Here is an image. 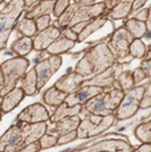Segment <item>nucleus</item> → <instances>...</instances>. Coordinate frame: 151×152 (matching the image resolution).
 Here are the masks:
<instances>
[{"instance_id":"39448f33","label":"nucleus","mask_w":151,"mask_h":152,"mask_svg":"<svg viewBox=\"0 0 151 152\" xmlns=\"http://www.w3.org/2000/svg\"><path fill=\"white\" fill-rule=\"evenodd\" d=\"M114 114L108 116H97L93 114H88L83 119L78 127L76 128V139L85 140L95 137L106 132L115 124Z\"/></svg>"},{"instance_id":"aec40b11","label":"nucleus","mask_w":151,"mask_h":152,"mask_svg":"<svg viewBox=\"0 0 151 152\" xmlns=\"http://www.w3.org/2000/svg\"><path fill=\"white\" fill-rule=\"evenodd\" d=\"M75 43L74 41H72V40H69V39L65 38L63 34H60L58 38L51 43L45 51L50 55V56H60L62 53H65V52H67L68 50L70 49H73L74 47H75Z\"/></svg>"},{"instance_id":"6e6552de","label":"nucleus","mask_w":151,"mask_h":152,"mask_svg":"<svg viewBox=\"0 0 151 152\" xmlns=\"http://www.w3.org/2000/svg\"><path fill=\"white\" fill-rule=\"evenodd\" d=\"M132 144L126 136L109 137L95 142L89 146H81L68 152H131Z\"/></svg>"},{"instance_id":"4468645a","label":"nucleus","mask_w":151,"mask_h":152,"mask_svg":"<svg viewBox=\"0 0 151 152\" xmlns=\"http://www.w3.org/2000/svg\"><path fill=\"white\" fill-rule=\"evenodd\" d=\"M105 89L102 88H98V86H93V85H82L81 88L67 94L65 102L67 103V106L73 107V106H83L85 102L90 100L91 98H93L95 95L101 93Z\"/></svg>"},{"instance_id":"58836bf2","label":"nucleus","mask_w":151,"mask_h":152,"mask_svg":"<svg viewBox=\"0 0 151 152\" xmlns=\"http://www.w3.org/2000/svg\"><path fill=\"white\" fill-rule=\"evenodd\" d=\"M132 76H133V81H134V84L135 85H139L140 83H142L144 80H147L148 77L145 75V73L143 72V69L141 67H136L135 69L132 72Z\"/></svg>"},{"instance_id":"f3484780","label":"nucleus","mask_w":151,"mask_h":152,"mask_svg":"<svg viewBox=\"0 0 151 152\" xmlns=\"http://www.w3.org/2000/svg\"><path fill=\"white\" fill-rule=\"evenodd\" d=\"M81 117L80 115H75V116H70V117H65L60 121L54 123V126L50 129H47V133L52 134L55 136H60L66 133H69L72 131H76V128L78 127L80 123H81Z\"/></svg>"},{"instance_id":"c85d7f7f","label":"nucleus","mask_w":151,"mask_h":152,"mask_svg":"<svg viewBox=\"0 0 151 152\" xmlns=\"http://www.w3.org/2000/svg\"><path fill=\"white\" fill-rule=\"evenodd\" d=\"M81 5H78V4H70L68 7H67V9L59 17H58V20H56V23L55 24H52V25H55L56 27L58 28H60V30H63L65 27H67L69 24V22L72 20L73 18V16L75 15L76 10L80 8Z\"/></svg>"},{"instance_id":"0eeeda50","label":"nucleus","mask_w":151,"mask_h":152,"mask_svg":"<svg viewBox=\"0 0 151 152\" xmlns=\"http://www.w3.org/2000/svg\"><path fill=\"white\" fill-rule=\"evenodd\" d=\"M144 92V85H136L132 90L124 93L117 109L114 111L115 119L117 121L132 118L138 113L139 104Z\"/></svg>"},{"instance_id":"f8f14e48","label":"nucleus","mask_w":151,"mask_h":152,"mask_svg":"<svg viewBox=\"0 0 151 152\" xmlns=\"http://www.w3.org/2000/svg\"><path fill=\"white\" fill-rule=\"evenodd\" d=\"M50 121V113L42 103H33L23 109L16 117V123L25 124H38Z\"/></svg>"},{"instance_id":"cd10ccee","label":"nucleus","mask_w":151,"mask_h":152,"mask_svg":"<svg viewBox=\"0 0 151 152\" xmlns=\"http://www.w3.org/2000/svg\"><path fill=\"white\" fill-rule=\"evenodd\" d=\"M17 33H18V35H22V37L33 38L38 33L35 20L31 18H26L25 16H23L17 22Z\"/></svg>"},{"instance_id":"f704fd0d","label":"nucleus","mask_w":151,"mask_h":152,"mask_svg":"<svg viewBox=\"0 0 151 152\" xmlns=\"http://www.w3.org/2000/svg\"><path fill=\"white\" fill-rule=\"evenodd\" d=\"M149 15H150V8L148 7V8H141L135 12H131L130 15L127 16V18H134L140 22H145L147 18L149 17Z\"/></svg>"},{"instance_id":"72a5a7b5","label":"nucleus","mask_w":151,"mask_h":152,"mask_svg":"<svg viewBox=\"0 0 151 152\" xmlns=\"http://www.w3.org/2000/svg\"><path fill=\"white\" fill-rule=\"evenodd\" d=\"M150 82H147L144 84V92L141 98V101L139 104V109H149L151 107V90H150Z\"/></svg>"},{"instance_id":"c9c22d12","label":"nucleus","mask_w":151,"mask_h":152,"mask_svg":"<svg viewBox=\"0 0 151 152\" xmlns=\"http://www.w3.org/2000/svg\"><path fill=\"white\" fill-rule=\"evenodd\" d=\"M69 5H70V0H56L52 14H54L56 17H59V16L67 9V7H68Z\"/></svg>"},{"instance_id":"4c0bfd02","label":"nucleus","mask_w":151,"mask_h":152,"mask_svg":"<svg viewBox=\"0 0 151 152\" xmlns=\"http://www.w3.org/2000/svg\"><path fill=\"white\" fill-rule=\"evenodd\" d=\"M76 140V131H72L69 133H66L60 136H57V144L56 145H65L69 142H73Z\"/></svg>"},{"instance_id":"473e14b6","label":"nucleus","mask_w":151,"mask_h":152,"mask_svg":"<svg viewBox=\"0 0 151 152\" xmlns=\"http://www.w3.org/2000/svg\"><path fill=\"white\" fill-rule=\"evenodd\" d=\"M38 141H39V144H40L41 150H45V149H50V148H52V146H56L57 136L45 132Z\"/></svg>"},{"instance_id":"2f4dec72","label":"nucleus","mask_w":151,"mask_h":152,"mask_svg":"<svg viewBox=\"0 0 151 152\" xmlns=\"http://www.w3.org/2000/svg\"><path fill=\"white\" fill-rule=\"evenodd\" d=\"M145 52H147V45L142 41V39H133V41L128 47L130 57L135 58V59H143Z\"/></svg>"},{"instance_id":"6ab92c4d","label":"nucleus","mask_w":151,"mask_h":152,"mask_svg":"<svg viewBox=\"0 0 151 152\" xmlns=\"http://www.w3.org/2000/svg\"><path fill=\"white\" fill-rule=\"evenodd\" d=\"M56 0H43L41 2L37 4L35 6L27 9L24 14L26 18L37 19L38 17L45 16V15H50L54 12V7H55Z\"/></svg>"},{"instance_id":"b1692460","label":"nucleus","mask_w":151,"mask_h":152,"mask_svg":"<svg viewBox=\"0 0 151 152\" xmlns=\"http://www.w3.org/2000/svg\"><path fill=\"white\" fill-rule=\"evenodd\" d=\"M10 50L17 55V57H25L33 50V39L29 37H21L12 43Z\"/></svg>"},{"instance_id":"603ef678","label":"nucleus","mask_w":151,"mask_h":152,"mask_svg":"<svg viewBox=\"0 0 151 152\" xmlns=\"http://www.w3.org/2000/svg\"><path fill=\"white\" fill-rule=\"evenodd\" d=\"M1 118H2V114L0 113V121H1Z\"/></svg>"},{"instance_id":"79ce46f5","label":"nucleus","mask_w":151,"mask_h":152,"mask_svg":"<svg viewBox=\"0 0 151 152\" xmlns=\"http://www.w3.org/2000/svg\"><path fill=\"white\" fill-rule=\"evenodd\" d=\"M140 67L143 69L147 77L149 78L151 74V59H142V63H141Z\"/></svg>"},{"instance_id":"37998d69","label":"nucleus","mask_w":151,"mask_h":152,"mask_svg":"<svg viewBox=\"0 0 151 152\" xmlns=\"http://www.w3.org/2000/svg\"><path fill=\"white\" fill-rule=\"evenodd\" d=\"M147 2H148V0H133L131 12H135V10H139V9L143 8V6Z\"/></svg>"},{"instance_id":"a878e982","label":"nucleus","mask_w":151,"mask_h":152,"mask_svg":"<svg viewBox=\"0 0 151 152\" xmlns=\"http://www.w3.org/2000/svg\"><path fill=\"white\" fill-rule=\"evenodd\" d=\"M67 94L64 93L62 91L55 88L54 85L49 88L45 92L43 93V102L45 104L50 106V107H58L60 106L63 102H65V99H66Z\"/></svg>"},{"instance_id":"7ed1b4c3","label":"nucleus","mask_w":151,"mask_h":152,"mask_svg":"<svg viewBox=\"0 0 151 152\" xmlns=\"http://www.w3.org/2000/svg\"><path fill=\"white\" fill-rule=\"evenodd\" d=\"M123 95L124 92H122L120 90L111 89L110 91L105 90L85 102L82 106V111L97 116L111 115L117 109Z\"/></svg>"},{"instance_id":"dca6fc26","label":"nucleus","mask_w":151,"mask_h":152,"mask_svg":"<svg viewBox=\"0 0 151 152\" xmlns=\"http://www.w3.org/2000/svg\"><path fill=\"white\" fill-rule=\"evenodd\" d=\"M62 34V30L51 24L49 27L38 32L33 39V50L44 51L49 45Z\"/></svg>"},{"instance_id":"412c9836","label":"nucleus","mask_w":151,"mask_h":152,"mask_svg":"<svg viewBox=\"0 0 151 152\" xmlns=\"http://www.w3.org/2000/svg\"><path fill=\"white\" fill-rule=\"evenodd\" d=\"M21 89L25 95L34 96L39 93L38 90V81H37V74L34 68H31L29 72H26L24 76L21 78Z\"/></svg>"},{"instance_id":"e433bc0d","label":"nucleus","mask_w":151,"mask_h":152,"mask_svg":"<svg viewBox=\"0 0 151 152\" xmlns=\"http://www.w3.org/2000/svg\"><path fill=\"white\" fill-rule=\"evenodd\" d=\"M35 20V25H37V30L38 32H41L45 30L47 27H49L51 25V18L50 15H45V16H41V17H38Z\"/></svg>"},{"instance_id":"f03ea898","label":"nucleus","mask_w":151,"mask_h":152,"mask_svg":"<svg viewBox=\"0 0 151 152\" xmlns=\"http://www.w3.org/2000/svg\"><path fill=\"white\" fill-rule=\"evenodd\" d=\"M116 63V59L108 48L107 43L101 42L92 45L85 51L74 67V72L84 76L86 80L100 74Z\"/></svg>"},{"instance_id":"9b49d317","label":"nucleus","mask_w":151,"mask_h":152,"mask_svg":"<svg viewBox=\"0 0 151 152\" xmlns=\"http://www.w3.org/2000/svg\"><path fill=\"white\" fill-rule=\"evenodd\" d=\"M124 70V64L115 63L110 67H108L106 70H103L100 74L86 80L82 85H93L102 89H111L114 82L116 81L117 76Z\"/></svg>"},{"instance_id":"49530a36","label":"nucleus","mask_w":151,"mask_h":152,"mask_svg":"<svg viewBox=\"0 0 151 152\" xmlns=\"http://www.w3.org/2000/svg\"><path fill=\"white\" fill-rule=\"evenodd\" d=\"M41 1H43V0H24V5H25V9H30L32 8L33 6H35L39 2H41Z\"/></svg>"},{"instance_id":"bb28decb","label":"nucleus","mask_w":151,"mask_h":152,"mask_svg":"<svg viewBox=\"0 0 151 152\" xmlns=\"http://www.w3.org/2000/svg\"><path fill=\"white\" fill-rule=\"evenodd\" d=\"M123 26L130 32L133 39H142L147 34L149 35L144 22H140L134 18H127Z\"/></svg>"},{"instance_id":"5701e85b","label":"nucleus","mask_w":151,"mask_h":152,"mask_svg":"<svg viewBox=\"0 0 151 152\" xmlns=\"http://www.w3.org/2000/svg\"><path fill=\"white\" fill-rule=\"evenodd\" d=\"M82 113V106H73L69 107L67 106L66 102H63L60 106L56 108V110L54 111V114L50 115V121L54 124L56 121L63 119L65 117H70V116H75V115H80Z\"/></svg>"},{"instance_id":"09e8293b","label":"nucleus","mask_w":151,"mask_h":152,"mask_svg":"<svg viewBox=\"0 0 151 152\" xmlns=\"http://www.w3.org/2000/svg\"><path fill=\"white\" fill-rule=\"evenodd\" d=\"M75 4H78L81 6H88V5H92L95 4L97 0H73Z\"/></svg>"},{"instance_id":"ea45409f","label":"nucleus","mask_w":151,"mask_h":152,"mask_svg":"<svg viewBox=\"0 0 151 152\" xmlns=\"http://www.w3.org/2000/svg\"><path fill=\"white\" fill-rule=\"evenodd\" d=\"M39 151H41V148H40V144H39V141H35L33 143H30V144L25 145L23 149H21L17 152H39Z\"/></svg>"},{"instance_id":"c03bdc74","label":"nucleus","mask_w":151,"mask_h":152,"mask_svg":"<svg viewBox=\"0 0 151 152\" xmlns=\"http://www.w3.org/2000/svg\"><path fill=\"white\" fill-rule=\"evenodd\" d=\"M131 152H151V143H142L141 145L135 146Z\"/></svg>"},{"instance_id":"20e7f679","label":"nucleus","mask_w":151,"mask_h":152,"mask_svg":"<svg viewBox=\"0 0 151 152\" xmlns=\"http://www.w3.org/2000/svg\"><path fill=\"white\" fill-rule=\"evenodd\" d=\"M24 9V0H10L0 10V51L6 48L8 39Z\"/></svg>"},{"instance_id":"393cba45","label":"nucleus","mask_w":151,"mask_h":152,"mask_svg":"<svg viewBox=\"0 0 151 152\" xmlns=\"http://www.w3.org/2000/svg\"><path fill=\"white\" fill-rule=\"evenodd\" d=\"M108 22V17L107 16H99L97 18L90 20L88 24L85 25V27L83 28V31L78 34L77 37V42H83L84 40L93 34L95 31H98L99 28H101L103 25H106V23Z\"/></svg>"},{"instance_id":"a19ab883","label":"nucleus","mask_w":151,"mask_h":152,"mask_svg":"<svg viewBox=\"0 0 151 152\" xmlns=\"http://www.w3.org/2000/svg\"><path fill=\"white\" fill-rule=\"evenodd\" d=\"M62 34H63L65 38L69 39V40H72V41H74V42H77V37H78V34L75 33L70 27H65V28H63V30H62Z\"/></svg>"},{"instance_id":"7c9ffc66","label":"nucleus","mask_w":151,"mask_h":152,"mask_svg":"<svg viewBox=\"0 0 151 152\" xmlns=\"http://www.w3.org/2000/svg\"><path fill=\"white\" fill-rule=\"evenodd\" d=\"M134 135L141 143H151V121L138 125L134 129Z\"/></svg>"},{"instance_id":"8fccbe9b","label":"nucleus","mask_w":151,"mask_h":152,"mask_svg":"<svg viewBox=\"0 0 151 152\" xmlns=\"http://www.w3.org/2000/svg\"><path fill=\"white\" fill-rule=\"evenodd\" d=\"M4 82H5V80H4V74H2V70H1V67H0V91L4 88Z\"/></svg>"},{"instance_id":"c756f323","label":"nucleus","mask_w":151,"mask_h":152,"mask_svg":"<svg viewBox=\"0 0 151 152\" xmlns=\"http://www.w3.org/2000/svg\"><path fill=\"white\" fill-rule=\"evenodd\" d=\"M116 82L119 86V90L122 92H127L130 90H132L135 84H134V81H133V76H132V70L126 69L123 70L119 75L117 76L116 78Z\"/></svg>"},{"instance_id":"f257e3e1","label":"nucleus","mask_w":151,"mask_h":152,"mask_svg":"<svg viewBox=\"0 0 151 152\" xmlns=\"http://www.w3.org/2000/svg\"><path fill=\"white\" fill-rule=\"evenodd\" d=\"M47 123H16L0 136V152H17L25 145L38 141L45 132Z\"/></svg>"},{"instance_id":"4be33fe9","label":"nucleus","mask_w":151,"mask_h":152,"mask_svg":"<svg viewBox=\"0 0 151 152\" xmlns=\"http://www.w3.org/2000/svg\"><path fill=\"white\" fill-rule=\"evenodd\" d=\"M132 2L133 0H118L116 5L110 10H108L107 17H110L114 20L127 18V16L131 13Z\"/></svg>"},{"instance_id":"ddd939ff","label":"nucleus","mask_w":151,"mask_h":152,"mask_svg":"<svg viewBox=\"0 0 151 152\" xmlns=\"http://www.w3.org/2000/svg\"><path fill=\"white\" fill-rule=\"evenodd\" d=\"M106 6L103 2H98V4H92L88 6H80V8L76 10L75 15L73 16L72 20L69 22L67 27L75 25L81 22H90L92 19L97 18L99 16H102L103 13L106 12Z\"/></svg>"},{"instance_id":"a18cd8bd","label":"nucleus","mask_w":151,"mask_h":152,"mask_svg":"<svg viewBox=\"0 0 151 152\" xmlns=\"http://www.w3.org/2000/svg\"><path fill=\"white\" fill-rule=\"evenodd\" d=\"M88 23H89V22H81V23H77V24H75V25L70 26V28L75 32V33L80 34V33L83 31V28L85 27V25H86Z\"/></svg>"},{"instance_id":"a211bd4d","label":"nucleus","mask_w":151,"mask_h":152,"mask_svg":"<svg viewBox=\"0 0 151 152\" xmlns=\"http://www.w3.org/2000/svg\"><path fill=\"white\" fill-rule=\"evenodd\" d=\"M24 98H25V93L23 92V90L18 86L14 88L13 90H10L9 92H7L6 94L2 96L1 106H0V113L2 115L10 113L24 100Z\"/></svg>"},{"instance_id":"864d4df0","label":"nucleus","mask_w":151,"mask_h":152,"mask_svg":"<svg viewBox=\"0 0 151 152\" xmlns=\"http://www.w3.org/2000/svg\"><path fill=\"white\" fill-rule=\"evenodd\" d=\"M2 1H4V0H0V4H1V2H2Z\"/></svg>"},{"instance_id":"2eb2a0df","label":"nucleus","mask_w":151,"mask_h":152,"mask_svg":"<svg viewBox=\"0 0 151 152\" xmlns=\"http://www.w3.org/2000/svg\"><path fill=\"white\" fill-rule=\"evenodd\" d=\"M85 81H86V78L84 76L77 74L74 70H67V73L65 75H63L58 81H56L54 86L64 93L69 94V93L76 91L78 88H81Z\"/></svg>"},{"instance_id":"1a4fd4ad","label":"nucleus","mask_w":151,"mask_h":152,"mask_svg":"<svg viewBox=\"0 0 151 152\" xmlns=\"http://www.w3.org/2000/svg\"><path fill=\"white\" fill-rule=\"evenodd\" d=\"M132 41L133 37L124 26H120L116 31H114L110 40L107 42V45L116 59V63L125 64V60L130 57L128 47Z\"/></svg>"},{"instance_id":"de8ad7c7","label":"nucleus","mask_w":151,"mask_h":152,"mask_svg":"<svg viewBox=\"0 0 151 152\" xmlns=\"http://www.w3.org/2000/svg\"><path fill=\"white\" fill-rule=\"evenodd\" d=\"M117 1H118V0H101V2H103V4H105L107 12L108 10H110V9L116 5V2H117Z\"/></svg>"},{"instance_id":"9d476101","label":"nucleus","mask_w":151,"mask_h":152,"mask_svg":"<svg viewBox=\"0 0 151 152\" xmlns=\"http://www.w3.org/2000/svg\"><path fill=\"white\" fill-rule=\"evenodd\" d=\"M63 64V59L60 56H49L43 60L39 61L33 68L37 74V81H38V90L43 88L47 83L49 82L52 76L59 70Z\"/></svg>"},{"instance_id":"423d86ee","label":"nucleus","mask_w":151,"mask_h":152,"mask_svg":"<svg viewBox=\"0 0 151 152\" xmlns=\"http://www.w3.org/2000/svg\"><path fill=\"white\" fill-rule=\"evenodd\" d=\"M30 66L29 59L25 57H13L0 64V67L4 74V88L0 91V95L4 96L7 92L16 88L17 83L24 76Z\"/></svg>"},{"instance_id":"3c124183","label":"nucleus","mask_w":151,"mask_h":152,"mask_svg":"<svg viewBox=\"0 0 151 152\" xmlns=\"http://www.w3.org/2000/svg\"><path fill=\"white\" fill-rule=\"evenodd\" d=\"M1 99H2V96L0 95V106H1Z\"/></svg>"}]
</instances>
